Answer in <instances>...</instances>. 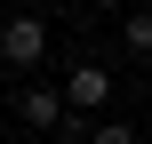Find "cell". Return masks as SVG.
<instances>
[{
	"instance_id": "cell-1",
	"label": "cell",
	"mask_w": 152,
	"mask_h": 144,
	"mask_svg": "<svg viewBox=\"0 0 152 144\" xmlns=\"http://www.w3.org/2000/svg\"><path fill=\"white\" fill-rule=\"evenodd\" d=\"M0 56L24 64V72H40V56H48V16H32V8L8 16V24H0Z\"/></svg>"
},
{
	"instance_id": "cell-2",
	"label": "cell",
	"mask_w": 152,
	"mask_h": 144,
	"mask_svg": "<svg viewBox=\"0 0 152 144\" xmlns=\"http://www.w3.org/2000/svg\"><path fill=\"white\" fill-rule=\"evenodd\" d=\"M56 96H64V112H104V104H112V72H104V64H72Z\"/></svg>"
},
{
	"instance_id": "cell-3",
	"label": "cell",
	"mask_w": 152,
	"mask_h": 144,
	"mask_svg": "<svg viewBox=\"0 0 152 144\" xmlns=\"http://www.w3.org/2000/svg\"><path fill=\"white\" fill-rule=\"evenodd\" d=\"M16 112H24V128H40V136H48V128H64V96H56V88H40V80L16 96Z\"/></svg>"
},
{
	"instance_id": "cell-4",
	"label": "cell",
	"mask_w": 152,
	"mask_h": 144,
	"mask_svg": "<svg viewBox=\"0 0 152 144\" xmlns=\"http://www.w3.org/2000/svg\"><path fill=\"white\" fill-rule=\"evenodd\" d=\"M120 40H128V56H152V8H136V16L120 24Z\"/></svg>"
},
{
	"instance_id": "cell-5",
	"label": "cell",
	"mask_w": 152,
	"mask_h": 144,
	"mask_svg": "<svg viewBox=\"0 0 152 144\" xmlns=\"http://www.w3.org/2000/svg\"><path fill=\"white\" fill-rule=\"evenodd\" d=\"M88 144H136V128H128V120H96V128H88Z\"/></svg>"
},
{
	"instance_id": "cell-6",
	"label": "cell",
	"mask_w": 152,
	"mask_h": 144,
	"mask_svg": "<svg viewBox=\"0 0 152 144\" xmlns=\"http://www.w3.org/2000/svg\"><path fill=\"white\" fill-rule=\"evenodd\" d=\"M88 8H128V0H88Z\"/></svg>"
},
{
	"instance_id": "cell-7",
	"label": "cell",
	"mask_w": 152,
	"mask_h": 144,
	"mask_svg": "<svg viewBox=\"0 0 152 144\" xmlns=\"http://www.w3.org/2000/svg\"><path fill=\"white\" fill-rule=\"evenodd\" d=\"M136 144H152V128H136Z\"/></svg>"
}]
</instances>
